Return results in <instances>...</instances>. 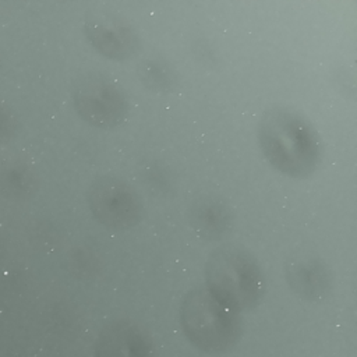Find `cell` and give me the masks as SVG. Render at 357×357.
I'll use <instances>...</instances> for the list:
<instances>
[{"label":"cell","mask_w":357,"mask_h":357,"mask_svg":"<svg viewBox=\"0 0 357 357\" xmlns=\"http://www.w3.org/2000/svg\"><path fill=\"white\" fill-rule=\"evenodd\" d=\"M84 32L89 43L105 57L128 60L139 50V39L134 28L120 15L105 11H88Z\"/></svg>","instance_id":"cell-6"},{"label":"cell","mask_w":357,"mask_h":357,"mask_svg":"<svg viewBox=\"0 0 357 357\" xmlns=\"http://www.w3.org/2000/svg\"><path fill=\"white\" fill-rule=\"evenodd\" d=\"M73 103L78 116L98 128H114L123 124L128 114L123 89L100 71H85L75 79Z\"/></svg>","instance_id":"cell-4"},{"label":"cell","mask_w":357,"mask_h":357,"mask_svg":"<svg viewBox=\"0 0 357 357\" xmlns=\"http://www.w3.org/2000/svg\"><path fill=\"white\" fill-rule=\"evenodd\" d=\"M88 206L102 226L113 230L137 226L145 213L139 194L127 181L112 174L92 181L88 188Z\"/></svg>","instance_id":"cell-5"},{"label":"cell","mask_w":357,"mask_h":357,"mask_svg":"<svg viewBox=\"0 0 357 357\" xmlns=\"http://www.w3.org/2000/svg\"><path fill=\"white\" fill-rule=\"evenodd\" d=\"M258 139L268 163L287 177H307L321 160L317 130L303 114L289 107L273 106L264 112Z\"/></svg>","instance_id":"cell-1"},{"label":"cell","mask_w":357,"mask_h":357,"mask_svg":"<svg viewBox=\"0 0 357 357\" xmlns=\"http://www.w3.org/2000/svg\"><path fill=\"white\" fill-rule=\"evenodd\" d=\"M180 322L187 339L209 354L231 350L243 331L238 312L223 305L205 287L185 294L180 307Z\"/></svg>","instance_id":"cell-3"},{"label":"cell","mask_w":357,"mask_h":357,"mask_svg":"<svg viewBox=\"0 0 357 357\" xmlns=\"http://www.w3.org/2000/svg\"><path fill=\"white\" fill-rule=\"evenodd\" d=\"M205 289L236 312L257 307L266 287L255 257L237 244L220 245L209 254L205 264Z\"/></svg>","instance_id":"cell-2"},{"label":"cell","mask_w":357,"mask_h":357,"mask_svg":"<svg viewBox=\"0 0 357 357\" xmlns=\"http://www.w3.org/2000/svg\"><path fill=\"white\" fill-rule=\"evenodd\" d=\"M284 273L290 289L307 301H319L331 291V272L318 257L291 255L286 261Z\"/></svg>","instance_id":"cell-8"},{"label":"cell","mask_w":357,"mask_h":357,"mask_svg":"<svg viewBox=\"0 0 357 357\" xmlns=\"http://www.w3.org/2000/svg\"><path fill=\"white\" fill-rule=\"evenodd\" d=\"M188 212L191 227L202 238L220 240L231 229V209L213 195L198 197L192 201Z\"/></svg>","instance_id":"cell-9"},{"label":"cell","mask_w":357,"mask_h":357,"mask_svg":"<svg viewBox=\"0 0 357 357\" xmlns=\"http://www.w3.org/2000/svg\"><path fill=\"white\" fill-rule=\"evenodd\" d=\"M95 357H155V353L148 335L137 324L116 319L98 333Z\"/></svg>","instance_id":"cell-7"},{"label":"cell","mask_w":357,"mask_h":357,"mask_svg":"<svg viewBox=\"0 0 357 357\" xmlns=\"http://www.w3.org/2000/svg\"><path fill=\"white\" fill-rule=\"evenodd\" d=\"M144 74L141 75V79L146 82V85L152 88H163L167 85V78L165 73L155 64H144Z\"/></svg>","instance_id":"cell-10"}]
</instances>
